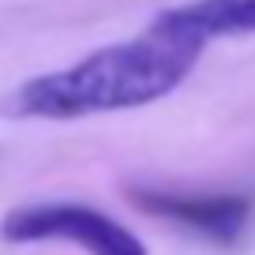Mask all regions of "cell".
Here are the masks:
<instances>
[{
	"mask_svg": "<svg viewBox=\"0 0 255 255\" xmlns=\"http://www.w3.org/2000/svg\"><path fill=\"white\" fill-rule=\"evenodd\" d=\"M203 41L184 30H169L150 23L139 38L117 41V45L94 49L90 56L41 72L19 83L0 113L11 120H87L102 113L143 109L169 98L203 56Z\"/></svg>",
	"mask_w": 255,
	"mask_h": 255,
	"instance_id": "1",
	"label": "cell"
},
{
	"mask_svg": "<svg viewBox=\"0 0 255 255\" xmlns=\"http://www.w3.org/2000/svg\"><path fill=\"white\" fill-rule=\"evenodd\" d=\"M4 244H72L87 255H150L135 233L87 203H26L0 218Z\"/></svg>",
	"mask_w": 255,
	"mask_h": 255,
	"instance_id": "2",
	"label": "cell"
},
{
	"mask_svg": "<svg viewBox=\"0 0 255 255\" xmlns=\"http://www.w3.org/2000/svg\"><path fill=\"white\" fill-rule=\"evenodd\" d=\"M131 203L143 214L188 229L195 237H207L214 244H237L252 218L248 195H188V191H161V188H131Z\"/></svg>",
	"mask_w": 255,
	"mask_h": 255,
	"instance_id": "3",
	"label": "cell"
},
{
	"mask_svg": "<svg viewBox=\"0 0 255 255\" xmlns=\"http://www.w3.org/2000/svg\"><path fill=\"white\" fill-rule=\"evenodd\" d=\"M169 30H184L203 45L214 38H248L255 34V0H188L154 15Z\"/></svg>",
	"mask_w": 255,
	"mask_h": 255,
	"instance_id": "4",
	"label": "cell"
}]
</instances>
